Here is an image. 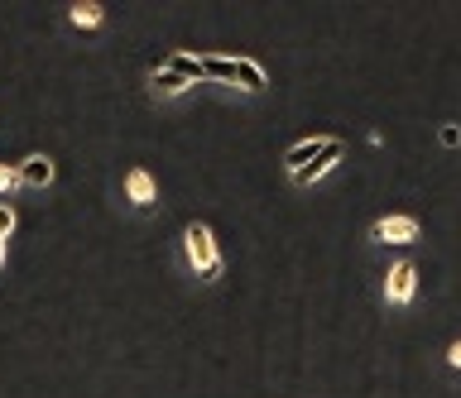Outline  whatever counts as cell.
I'll return each mask as SVG.
<instances>
[{"mask_svg": "<svg viewBox=\"0 0 461 398\" xmlns=\"http://www.w3.org/2000/svg\"><path fill=\"white\" fill-rule=\"evenodd\" d=\"M202 82H226V87H240V92L255 96V92L269 87V73L255 58H221V53H207V58H202Z\"/></svg>", "mask_w": 461, "mask_h": 398, "instance_id": "cell-1", "label": "cell"}, {"mask_svg": "<svg viewBox=\"0 0 461 398\" xmlns=\"http://www.w3.org/2000/svg\"><path fill=\"white\" fill-rule=\"evenodd\" d=\"M183 254H187V269H193L202 283L221 279V245H216L207 221H187L183 226Z\"/></svg>", "mask_w": 461, "mask_h": 398, "instance_id": "cell-2", "label": "cell"}, {"mask_svg": "<svg viewBox=\"0 0 461 398\" xmlns=\"http://www.w3.org/2000/svg\"><path fill=\"white\" fill-rule=\"evenodd\" d=\"M370 245H399V250H409L423 240V221L409 217V211H394V217H380V221H370V231H366Z\"/></svg>", "mask_w": 461, "mask_h": 398, "instance_id": "cell-3", "label": "cell"}, {"mask_svg": "<svg viewBox=\"0 0 461 398\" xmlns=\"http://www.w3.org/2000/svg\"><path fill=\"white\" fill-rule=\"evenodd\" d=\"M380 297H384V307H413V297H418V264L413 260H394L384 269V283H380Z\"/></svg>", "mask_w": 461, "mask_h": 398, "instance_id": "cell-4", "label": "cell"}, {"mask_svg": "<svg viewBox=\"0 0 461 398\" xmlns=\"http://www.w3.org/2000/svg\"><path fill=\"white\" fill-rule=\"evenodd\" d=\"M341 159H346V145H341L337 135H327L322 154H317V159L303 168V173H294V188H312V182H322L327 173H337V168H341Z\"/></svg>", "mask_w": 461, "mask_h": 398, "instance_id": "cell-5", "label": "cell"}, {"mask_svg": "<svg viewBox=\"0 0 461 398\" xmlns=\"http://www.w3.org/2000/svg\"><path fill=\"white\" fill-rule=\"evenodd\" d=\"M125 197H130V207H154L158 202V182L149 168H130L125 173Z\"/></svg>", "mask_w": 461, "mask_h": 398, "instance_id": "cell-6", "label": "cell"}, {"mask_svg": "<svg viewBox=\"0 0 461 398\" xmlns=\"http://www.w3.org/2000/svg\"><path fill=\"white\" fill-rule=\"evenodd\" d=\"M322 145H327V135H308V139H298V145H288L284 149V168H288V178L294 173H303L317 154H322Z\"/></svg>", "mask_w": 461, "mask_h": 398, "instance_id": "cell-7", "label": "cell"}, {"mask_svg": "<svg viewBox=\"0 0 461 398\" xmlns=\"http://www.w3.org/2000/svg\"><path fill=\"white\" fill-rule=\"evenodd\" d=\"M20 182L24 188H49L53 182V159L49 154H29V159L20 164Z\"/></svg>", "mask_w": 461, "mask_h": 398, "instance_id": "cell-8", "label": "cell"}, {"mask_svg": "<svg viewBox=\"0 0 461 398\" xmlns=\"http://www.w3.org/2000/svg\"><path fill=\"white\" fill-rule=\"evenodd\" d=\"M187 87H193V82L178 77V73H168V67H154V73H149V92H154V96H178V92H187Z\"/></svg>", "mask_w": 461, "mask_h": 398, "instance_id": "cell-9", "label": "cell"}, {"mask_svg": "<svg viewBox=\"0 0 461 398\" xmlns=\"http://www.w3.org/2000/svg\"><path fill=\"white\" fill-rule=\"evenodd\" d=\"M68 20L77 24V30H101V20H106V10H101L96 0H77V5L68 10Z\"/></svg>", "mask_w": 461, "mask_h": 398, "instance_id": "cell-10", "label": "cell"}, {"mask_svg": "<svg viewBox=\"0 0 461 398\" xmlns=\"http://www.w3.org/2000/svg\"><path fill=\"white\" fill-rule=\"evenodd\" d=\"M164 67H168V73H178V77H187L193 87L202 82V58H193V53H168Z\"/></svg>", "mask_w": 461, "mask_h": 398, "instance_id": "cell-11", "label": "cell"}, {"mask_svg": "<svg viewBox=\"0 0 461 398\" xmlns=\"http://www.w3.org/2000/svg\"><path fill=\"white\" fill-rule=\"evenodd\" d=\"M438 139H442V149H461V125H452V120H447L442 130H438Z\"/></svg>", "mask_w": 461, "mask_h": 398, "instance_id": "cell-12", "label": "cell"}, {"mask_svg": "<svg viewBox=\"0 0 461 398\" xmlns=\"http://www.w3.org/2000/svg\"><path fill=\"white\" fill-rule=\"evenodd\" d=\"M10 188H20V168L0 164V192H10Z\"/></svg>", "mask_w": 461, "mask_h": 398, "instance_id": "cell-13", "label": "cell"}, {"mask_svg": "<svg viewBox=\"0 0 461 398\" xmlns=\"http://www.w3.org/2000/svg\"><path fill=\"white\" fill-rule=\"evenodd\" d=\"M14 231V207L10 202H0V240H5Z\"/></svg>", "mask_w": 461, "mask_h": 398, "instance_id": "cell-14", "label": "cell"}, {"mask_svg": "<svg viewBox=\"0 0 461 398\" xmlns=\"http://www.w3.org/2000/svg\"><path fill=\"white\" fill-rule=\"evenodd\" d=\"M447 365H452V369H456V375H461V336L452 341V346H447Z\"/></svg>", "mask_w": 461, "mask_h": 398, "instance_id": "cell-15", "label": "cell"}, {"mask_svg": "<svg viewBox=\"0 0 461 398\" xmlns=\"http://www.w3.org/2000/svg\"><path fill=\"white\" fill-rule=\"evenodd\" d=\"M0 264H5V240H0Z\"/></svg>", "mask_w": 461, "mask_h": 398, "instance_id": "cell-16", "label": "cell"}]
</instances>
